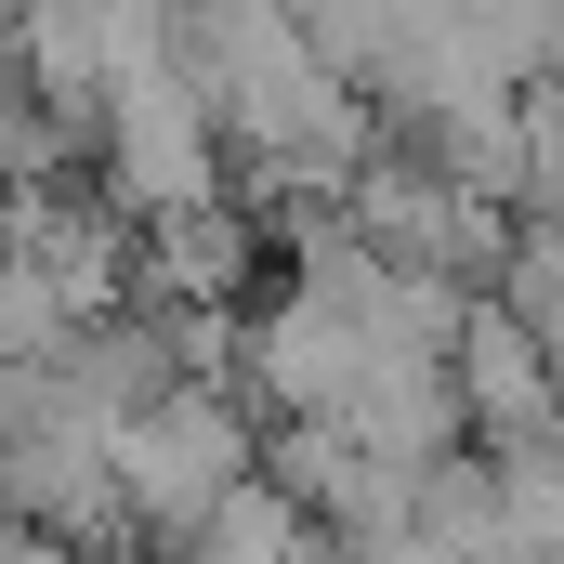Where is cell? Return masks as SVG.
<instances>
[{
	"label": "cell",
	"instance_id": "1",
	"mask_svg": "<svg viewBox=\"0 0 564 564\" xmlns=\"http://www.w3.org/2000/svg\"><path fill=\"white\" fill-rule=\"evenodd\" d=\"M250 473H263V421H250V394H237V381H171V394L119 433V525L184 539V525H210Z\"/></svg>",
	"mask_w": 564,
	"mask_h": 564
},
{
	"label": "cell",
	"instance_id": "2",
	"mask_svg": "<svg viewBox=\"0 0 564 564\" xmlns=\"http://www.w3.org/2000/svg\"><path fill=\"white\" fill-rule=\"evenodd\" d=\"M224 119L210 93L184 79V40L171 66H144L132 93H106V144H93V184L132 210V224H184V210H224Z\"/></svg>",
	"mask_w": 564,
	"mask_h": 564
},
{
	"label": "cell",
	"instance_id": "3",
	"mask_svg": "<svg viewBox=\"0 0 564 564\" xmlns=\"http://www.w3.org/2000/svg\"><path fill=\"white\" fill-rule=\"evenodd\" d=\"M368 341H355V315L341 302H315V289L289 276L250 302V355H237V394L263 408V421H341L355 394H368Z\"/></svg>",
	"mask_w": 564,
	"mask_h": 564
},
{
	"label": "cell",
	"instance_id": "4",
	"mask_svg": "<svg viewBox=\"0 0 564 564\" xmlns=\"http://www.w3.org/2000/svg\"><path fill=\"white\" fill-rule=\"evenodd\" d=\"M459 408H473V433H486V459H512V446H552L564 433V368L525 341V315L512 302H473V328H459Z\"/></svg>",
	"mask_w": 564,
	"mask_h": 564
},
{
	"label": "cell",
	"instance_id": "5",
	"mask_svg": "<svg viewBox=\"0 0 564 564\" xmlns=\"http://www.w3.org/2000/svg\"><path fill=\"white\" fill-rule=\"evenodd\" d=\"M486 302H512V315H525V341L564 368V210H525V224H512V263H499Z\"/></svg>",
	"mask_w": 564,
	"mask_h": 564
}]
</instances>
